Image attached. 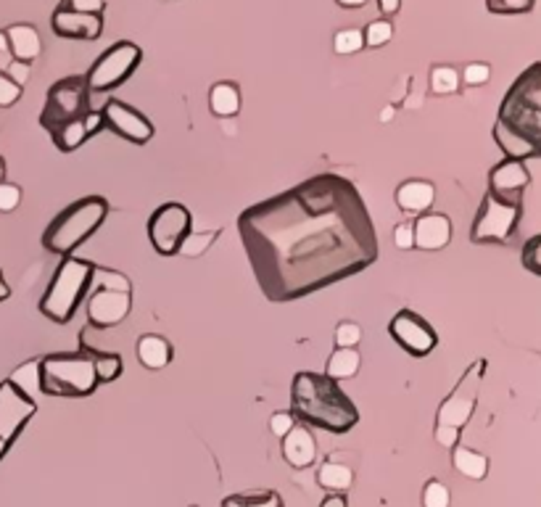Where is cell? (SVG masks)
<instances>
[{
  "instance_id": "obj_32",
  "label": "cell",
  "mask_w": 541,
  "mask_h": 507,
  "mask_svg": "<svg viewBox=\"0 0 541 507\" xmlns=\"http://www.w3.org/2000/svg\"><path fill=\"white\" fill-rule=\"evenodd\" d=\"M90 285L93 288H109V291H124V294H132V285L130 280L116 270H106V267H95L93 277H90Z\"/></svg>"
},
{
  "instance_id": "obj_20",
  "label": "cell",
  "mask_w": 541,
  "mask_h": 507,
  "mask_svg": "<svg viewBox=\"0 0 541 507\" xmlns=\"http://www.w3.org/2000/svg\"><path fill=\"white\" fill-rule=\"evenodd\" d=\"M5 38H8V53L16 61L32 64L42 53V40L32 24H11L5 30Z\"/></svg>"
},
{
  "instance_id": "obj_11",
  "label": "cell",
  "mask_w": 541,
  "mask_h": 507,
  "mask_svg": "<svg viewBox=\"0 0 541 507\" xmlns=\"http://www.w3.org/2000/svg\"><path fill=\"white\" fill-rule=\"evenodd\" d=\"M188 235H191V212H188V206H183L177 201L161 204L149 220L151 246L161 257L177 254Z\"/></svg>"
},
{
  "instance_id": "obj_27",
  "label": "cell",
  "mask_w": 541,
  "mask_h": 507,
  "mask_svg": "<svg viewBox=\"0 0 541 507\" xmlns=\"http://www.w3.org/2000/svg\"><path fill=\"white\" fill-rule=\"evenodd\" d=\"M317 484L325 489V492H348L351 484H354V473L348 466L341 463H325L322 468L317 470Z\"/></svg>"
},
{
  "instance_id": "obj_24",
  "label": "cell",
  "mask_w": 541,
  "mask_h": 507,
  "mask_svg": "<svg viewBox=\"0 0 541 507\" xmlns=\"http://www.w3.org/2000/svg\"><path fill=\"white\" fill-rule=\"evenodd\" d=\"M452 466H455L457 473H463L464 478L481 481L489 473V457L481 455V452H475V449H467V447L455 444L452 447Z\"/></svg>"
},
{
  "instance_id": "obj_26",
  "label": "cell",
  "mask_w": 541,
  "mask_h": 507,
  "mask_svg": "<svg viewBox=\"0 0 541 507\" xmlns=\"http://www.w3.org/2000/svg\"><path fill=\"white\" fill-rule=\"evenodd\" d=\"M359 365H362V357L356 347H338L328 357V367H325V376L333 378V381H344L359 373Z\"/></svg>"
},
{
  "instance_id": "obj_39",
  "label": "cell",
  "mask_w": 541,
  "mask_h": 507,
  "mask_svg": "<svg viewBox=\"0 0 541 507\" xmlns=\"http://www.w3.org/2000/svg\"><path fill=\"white\" fill-rule=\"evenodd\" d=\"M19 98H22V85H16L14 79L5 77V75L0 72V109L14 106Z\"/></svg>"
},
{
  "instance_id": "obj_9",
  "label": "cell",
  "mask_w": 541,
  "mask_h": 507,
  "mask_svg": "<svg viewBox=\"0 0 541 507\" xmlns=\"http://www.w3.org/2000/svg\"><path fill=\"white\" fill-rule=\"evenodd\" d=\"M143 61V50L140 45H135L132 40H119L112 48H106L90 67V72L85 75L87 90L90 93H106L114 90L119 85H124L127 79L135 75V69Z\"/></svg>"
},
{
  "instance_id": "obj_28",
  "label": "cell",
  "mask_w": 541,
  "mask_h": 507,
  "mask_svg": "<svg viewBox=\"0 0 541 507\" xmlns=\"http://www.w3.org/2000/svg\"><path fill=\"white\" fill-rule=\"evenodd\" d=\"M8 384L14 389H19L24 396L35 399L40 394V359H30L24 365H19L11 376H8Z\"/></svg>"
},
{
  "instance_id": "obj_44",
  "label": "cell",
  "mask_w": 541,
  "mask_h": 507,
  "mask_svg": "<svg viewBox=\"0 0 541 507\" xmlns=\"http://www.w3.org/2000/svg\"><path fill=\"white\" fill-rule=\"evenodd\" d=\"M293 426H296V418H293L291 412H275V415L270 418L272 433H275V436H280V439H283L288 430L293 429Z\"/></svg>"
},
{
  "instance_id": "obj_4",
  "label": "cell",
  "mask_w": 541,
  "mask_h": 507,
  "mask_svg": "<svg viewBox=\"0 0 541 507\" xmlns=\"http://www.w3.org/2000/svg\"><path fill=\"white\" fill-rule=\"evenodd\" d=\"M109 214V201L101 195H85L75 204H69L64 212L56 214V220L42 233V249L50 254H72L77 251L90 235L95 233Z\"/></svg>"
},
{
  "instance_id": "obj_31",
  "label": "cell",
  "mask_w": 541,
  "mask_h": 507,
  "mask_svg": "<svg viewBox=\"0 0 541 507\" xmlns=\"http://www.w3.org/2000/svg\"><path fill=\"white\" fill-rule=\"evenodd\" d=\"M222 507H285L277 492H259V494H232L222 500Z\"/></svg>"
},
{
  "instance_id": "obj_52",
  "label": "cell",
  "mask_w": 541,
  "mask_h": 507,
  "mask_svg": "<svg viewBox=\"0 0 541 507\" xmlns=\"http://www.w3.org/2000/svg\"><path fill=\"white\" fill-rule=\"evenodd\" d=\"M338 5H344V8H362V5H367V0H338Z\"/></svg>"
},
{
  "instance_id": "obj_25",
  "label": "cell",
  "mask_w": 541,
  "mask_h": 507,
  "mask_svg": "<svg viewBox=\"0 0 541 507\" xmlns=\"http://www.w3.org/2000/svg\"><path fill=\"white\" fill-rule=\"evenodd\" d=\"M209 106L217 117H235L240 112V90L235 82H217L209 90Z\"/></svg>"
},
{
  "instance_id": "obj_51",
  "label": "cell",
  "mask_w": 541,
  "mask_h": 507,
  "mask_svg": "<svg viewBox=\"0 0 541 507\" xmlns=\"http://www.w3.org/2000/svg\"><path fill=\"white\" fill-rule=\"evenodd\" d=\"M8 296H11V288H8V283L3 277V270H0V302H5Z\"/></svg>"
},
{
  "instance_id": "obj_12",
  "label": "cell",
  "mask_w": 541,
  "mask_h": 507,
  "mask_svg": "<svg viewBox=\"0 0 541 507\" xmlns=\"http://www.w3.org/2000/svg\"><path fill=\"white\" fill-rule=\"evenodd\" d=\"M388 333L401 349L410 351L412 357H428L438 344V336L430 328V322L412 310H399L393 314L391 322H388Z\"/></svg>"
},
{
  "instance_id": "obj_5",
  "label": "cell",
  "mask_w": 541,
  "mask_h": 507,
  "mask_svg": "<svg viewBox=\"0 0 541 507\" xmlns=\"http://www.w3.org/2000/svg\"><path fill=\"white\" fill-rule=\"evenodd\" d=\"M95 265L87 259H79L75 254H67L59 265V270L53 275L48 291L40 299V312L45 314L50 322L67 325L75 312H77L79 302L85 299L87 288H90V277H93Z\"/></svg>"
},
{
  "instance_id": "obj_1",
  "label": "cell",
  "mask_w": 541,
  "mask_h": 507,
  "mask_svg": "<svg viewBox=\"0 0 541 507\" xmlns=\"http://www.w3.org/2000/svg\"><path fill=\"white\" fill-rule=\"evenodd\" d=\"M248 265L267 302H296L378 259V235L359 188L322 172L238 217Z\"/></svg>"
},
{
  "instance_id": "obj_40",
  "label": "cell",
  "mask_w": 541,
  "mask_h": 507,
  "mask_svg": "<svg viewBox=\"0 0 541 507\" xmlns=\"http://www.w3.org/2000/svg\"><path fill=\"white\" fill-rule=\"evenodd\" d=\"M22 204V188L14 183H0V212H14Z\"/></svg>"
},
{
  "instance_id": "obj_42",
  "label": "cell",
  "mask_w": 541,
  "mask_h": 507,
  "mask_svg": "<svg viewBox=\"0 0 541 507\" xmlns=\"http://www.w3.org/2000/svg\"><path fill=\"white\" fill-rule=\"evenodd\" d=\"M214 235H217V233H209L206 238H203V235L191 233L188 238H185V240H183L180 251H183L185 257H198V254H201V249H206V246H209V243L214 240ZM180 251H177V254H180Z\"/></svg>"
},
{
  "instance_id": "obj_13",
  "label": "cell",
  "mask_w": 541,
  "mask_h": 507,
  "mask_svg": "<svg viewBox=\"0 0 541 507\" xmlns=\"http://www.w3.org/2000/svg\"><path fill=\"white\" fill-rule=\"evenodd\" d=\"M38 412V402L14 389L8 381L0 384V439L14 444L16 436L30 423V418Z\"/></svg>"
},
{
  "instance_id": "obj_22",
  "label": "cell",
  "mask_w": 541,
  "mask_h": 507,
  "mask_svg": "<svg viewBox=\"0 0 541 507\" xmlns=\"http://www.w3.org/2000/svg\"><path fill=\"white\" fill-rule=\"evenodd\" d=\"M135 354L140 359L143 367L149 370H161L172 362V344L164 339V336H156V333H149V336H140L138 344H135Z\"/></svg>"
},
{
  "instance_id": "obj_47",
  "label": "cell",
  "mask_w": 541,
  "mask_h": 507,
  "mask_svg": "<svg viewBox=\"0 0 541 507\" xmlns=\"http://www.w3.org/2000/svg\"><path fill=\"white\" fill-rule=\"evenodd\" d=\"M436 441L446 449H452L455 444H460V429L452 426H436Z\"/></svg>"
},
{
  "instance_id": "obj_18",
  "label": "cell",
  "mask_w": 541,
  "mask_h": 507,
  "mask_svg": "<svg viewBox=\"0 0 541 507\" xmlns=\"http://www.w3.org/2000/svg\"><path fill=\"white\" fill-rule=\"evenodd\" d=\"M412 235H415V249L420 251H438L452 240V222L444 214L423 212L412 222Z\"/></svg>"
},
{
  "instance_id": "obj_46",
  "label": "cell",
  "mask_w": 541,
  "mask_h": 507,
  "mask_svg": "<svg viewBox=\"0 0 541 507\" xmlns=\"http://www.w3.org/2000/svg\"><path fill=\"white\" fill-rule=\"evenodd\" d=\"M3 75H5V77L14 79L16 85H24V82L30 79V64H24V61H16V59H11Z\"/></svg>"
},
{
  "instance_id": "obj_23",
  "label": "cell",
  "mask_w": 541,
  "mask_h": 507,
  "mask_svg": "<svg viewBox=\"0 0 541 507\" xmlns=\"http://www.w3.org/2000/svg\"><path fill=\"white\" fill-rule=\"evenodd\" d=\"M79 349L85 351V354L93 359V367H95V378H98V384H112V381H116V378L122 376L124 367H122V357H119V354L95 349V347H90L85 339L79 341Z\"/></svg>"
},
{
  "instance_id": "obj_35",
  "label": "cell",
  "mask_w": 541,
  "mask_h": 507,
  "mask_svg": "<svg viewBox=\"0 0 541 507\" xmlns=\"http://www.w3.org/2000/svg\"><path fill=\"white\" fill-rule=\"evenodd\" d=\"M534 5H536V0H486V8L500 16L528 14V11H534Z\"/></svg>"
},
{
  "instance_id": "obj_7",
  "label": "cell",
  "mask_w": 541,
  "mask_h": 507,
  "mask_svg": "<svg viewBox=\"0 0 541 507\" xmlns=\"http://www.w3.org/2000/svg\"><path fill=\"white\" fill-rule=\"evenodd\" d=\"M523 217V198L486 191L470 228L473 243H509Z\"/></svg>"
},
{
  "instance_id": "obj_36",
  "label": "cell",
  "mask_w": 541,
  "mask_h": 507,
  "mask_svg": "<svg viewBox=\"0 0 541 507\" xmlns=\"http://www.w3.org/2000/svg\"><path fill=\"white\" fill-rule=\"evenodd\" d=\"M452 494L441 481H428L423 489V507H449Z\"/></svg>"
},
{
  "instance_id": "obj_8",
  "label": "cell",
  "mask_w": 541,
  "mask_h": 507,
  "mask_svg": "<svg viewBox=\"0 0 541 507\" xmlns=\"http://www.w3.org/2000/svg\"><path fill=\"white\" fill-rule=\"evenodd\" d=\"M87 95H90L87 82L79 75L53 82L45 98V109L40 114V127H45L48 132H56L72 122H82L90 112Z\"/></svg>"
},
{
  "instance_id": "obj_14",
  "label": "cell",
  "mask_w": 541,
  "mask_h": 507,
  "mask_svg": "<svg viewBox=\"0 0 541 507\" xmlns=\"http://www.w3.org/2000/svg\"><path fill=\"white\" fill-rule=\"evenodd\" d=\"M101 114H104V124H106L114 135L124 138L127 143L146 146V143L154 138V124L143 117L138 109H132V106H127V104H122V101H109V104L101 109Z\"/></svg>"
},
{
  "instance_id": "obj_41",
  "label": "cell",
  "mask_w": 541,
  "mask_h": 507,
  "mask_svg": "<svg viewBox=\"0 0 541 507\" xmlns=\"http://www.w3.org/2000/svg\"><path fill=\"white\" fill-rule=\"evenodd\" d=\"M460 77L464 79V85H473V87L486 85L489 77H491V67L489 64H467Z\"/></svg>"
},
{
  "instance_id": "obj_30",
  "label": "cell",
  "mask_w": 541,
  "mask_h": 507,
  "mask_svg": "<svg viewBox=\"0 0 541 507\" xmlns=\"http://www.w3.org/2000/svg\"><path fill=\"white\" fill-rule=\"evenodd\" d=\"M460 82H463V77H460V72H457L455 67L441 64V67H433V69H430V90H433L436 95L457 93Z\"/></svg>"
},
{
  "instance_id": "obj_34",
  "label": "cell",
  "mask_w": 541,
  "mask_h": 507,
  "mask_svg": "<svg viewBox=\"0 0 541 507\" xmlns=\"http://www.w3.org/2000/svg\"><path fill=\"white\" fill-rule=\"evenodd\" d=\"M362 48H365V38H362L359 30H341V32H336V38H333V50H336L338 56H351V53H356V50H362Z\"/></svg>"
},
{
  "instance_id": "obj_54",
  "label": "cell",
  "mask_w": 541,
  "mask_h": 507,
  "mask_svg": "<svg viewBox=\"0 0 541 507\" xmlns=\"http://www.w3.org/2000/svg\"><path fill=\"white\" fill-rule=\"evenodd\" d=\"M8 447H11V444H8V441H3V439H0V460H3V457H5V452H8Z\"/></svg>"
},
{
  "instance_id": "obj_29",
  "label": "cell",
  "mask_w": 541,
  "mask_h": 507,
  "mask_svg": "<svg viewBox=\"0 0 541 507\" xmlns=\"http://www.w3.org/2000/svg\"><path fill=\"white\" fill-rule=\"evenodd\" d=\"M50 138H53L56 149H59L61 154H72V151H77L79 146L87 140V130H85L82 122H72V124H67V127L50 132Z\"/></svg>"
},
{
  "instance_id": "obj_55",
  "label": "cell",
  "mask_w": 541,
  "mask_h": 507,
  "mask_svg": "<svg viewBox=\"0 0 541 507\" xmlns=\"http://www.w3.org/2000/svg\"><path fill=\"white\" fill-rule=\"evenodd\" d=\"M3 177H5V161L0 157V183H3Z\"/></svg>"
},
{
  "instance_id": "obj_15",
  "label": "cell",
  "mask_w": 541,
  "mask_h": 507,
  "mask_svg": "<svg viewBox=\"0 0 541 507\" xmlns=\"http://www.w3.org/2000/svg\"><path fill=\"white\" fill-rule=\"evenodd\" d=\"M132 310V294L109 291V288H93L87 299V320L90 328H114Z\"/></svg>"
},
{
  "instance_id": "obj_21",
  "label": "cell",
  "mask_w": 541,
  "mask_h": 507,
  "mask_svg": "<svg viewBox=\"0 0 541 507\" xmlns=\"http://www.w3.org/2000/svg\"><path fill=\"white\" fill-rule=\"evenodd\" d=\"M436 201V186L428 180H407L396 191V204L407 214H423Z\"/></svg>"
},
{
  "instance_id": "obj_17",
  "label": "cell",
  "mask_w": 541,
  "mask_h": 507,
  "mask_svg": "<svg viewBox=\"0 0 541 507\" xmlns=\"http://www.w3.org/2000/svg\"><path fill=\"white\" fill-rule=\"evenodd\" d=\"M531 183V172L520 158H504L489 172V191L509 198H523V191Z\"/></svg>"
},
{
  "instance_id": "obj_50",
  "label": "cell",
  "mask_w": 541,
  "mask_h": 507,
  "mask_svg": "<svg viewBox=\"0 0 541 507\" xmlns=\"http://www.w3.org/2000/svg\"><path fill=\"white\" fill-rule=\"evenodd\" d=\"M378 5H381V11H383L386 16H393V14L401 8V0H378Z\"/></svg>"
},
{
  "instance_id": "obj_16",
  "label": "cell",
  "mask_w": 541,
  "mask_h": 507,
  "mask_svg": "<svg viewBox=\"0 0 541 507\" xmlns=\"http://www.w3.org/2000/svg\"><path fill=\"white\" fill-rule=\"evenodd\" d=\"M50 30L53 35L64 40H82V42H93L104 35V16L101 14H82L59 5L50 16Z\"/></svg>"
},
{
  "instance_id": "obj_19",
  "label": "cell",
  "mask_w": 541,
  "mask_h": 507,
  "mask_svg": "<svg viewBox=\"0 0 541 507\" xmlns=\"http://www.w3.org/2000/svg\"><path fill=\"white\" fill-rule=\"evenodd\" d=\"M283 457L288 460V466L293 468H310L317 457V441L304 426H293L283 436Z\"/></svg>"
},
{
  "instance_id": "obj_37",
  "label": "cell",
  "mask_w": 541,
  "mask_h": 507,
  "mask_svg": "<svg viewBox=\"0 0 541 507\" xmlns=\"http://www.w3.org/2000/svg\"><path fill=\"white\" fill-rule=\"evenodd\" d=\"M523 267L531 275L541 277V235L528 238V243L523 246Z\"/></svg>"
},
{
  "instance_id": "obj_43",
  "label": "cell",
  "mask_w": 541,
  "mask_h": 507,
  "mask_svg": "<svg viewBox=\"0 0 541 507\" xmlns=\"http://www.w3.org/2000/svg\"><path fill=\"white\" fill-rule=\"evenodd\" d=\"M393 246H396V249H401V251H410V249H415L412 222H401V225L393 231Z\"/></svg>"
},
{
  "instance_id": "obj_3",
  "label": "cell",
  "mask_w": 541,
  "mask_h": 507,
  "mask_svg": "<svg viewBox=\"0 0 541 507\" xmlns=\"http://www.w3.org/2000/svg\"><path fill=\"white\" fill-rule=\"evenodd\" d=\"M291 415L314 429L347 433L359 423V410L333 378L320 373H296L291 384Z\"/></svg>"
},
{
  "instance_id": "obj_49",
  "label": "cell",
  "mask_w": 541,
  "mask_h": 507,
  "mask_svg": "<svg viewBox=\"0 0 541 507\" xmlns=\"http://www.w3.org/2000/svg\"><path fill=\"white\" fill-rule=\"evenodd\" d=\"M320 507H348V502L347 497H344V492H330Z\"/></svg>"
},
{
  "instance_id": "obj_38",
  "label": "cell",
  "mask_w": 541,
  "mask_h": 507,
  "mask_svg": "<svg viewBox=\"0 0 541 507\" xmlns=\"http://www.w3.org/2000/svg\"><path fill=\"white\" fill-rule=\"evenodd\" d=\"M362 341V328L356 322H341L336 328V344L338 347H356Z\"/></svg>"
},
{
  "instance_id": "obj_2",
  "label": "cell",
  "mask_w": 541,
  "mask_h": 507,
  "mask_svg": "<svg viewBox=\"0 0 541 507\" xmlns=\"http://www.w3.org/2000/svg\"><path fill=\"white\" fill-rule=\"evenodd\" d=\"M494 140L507 158H539L541 154V64H531L504 95L494 122Z\"/></svg>"
},
{
  "instance_id": "obj_33",
  "label": "cell",
  "mask_w": 541,
  "mask_h": 507,
  "mask_svg": "<svg viewBox=\"0 0 541 507\" xmlns=\"http://www.w3.org/2000/svg\"><path fill=\"white\" fill-rule=\"evenodd\" d=\"M362 38H365V45L381 48V45H386L388 40L393 38V24L386 22V19H375V22H370V24L365 27Z\"/></svg>"
},
{
  "instance_id": "obj_48",
  "label": "cell",
  "mask_w": 541,
  "mask_h": 507,
  "mask_svg": "<svg viewBox=\"0 0 541 507\" xmlns=\"http://www.w3.org/2000/svg\"><path fill=\"white\" fill-rule=\"evenodd\" d=\"M82 124H85V130H87V138H90V135H95V132H101V130L106 127V124H104V114H101V112H95V109H90V112L85 114Z\"/></svg>"
},
{
  "instance_id": "obj_45",
  "label": "cell",
  "mask_w": 541,
  "mask_h": 507,
  "mask_svg": "<svg viewBox=\"0 0 541 507\" xmlns=\"http://www.w3.org/2000/svg\"><path fill=\"white\" fill-rule=\"evenodd\" d=\"M64 8H72V11H82V14H104V0H61Z\"/></svg>"
},
{
  "instance_id": "obj_6",
  "label": "cell",
  "mask_w": 541,
  "mask_h": 507,
  "mask_svg": "<svg viewBox=\"0 0 541 507\" xmlns=\"http://www.w3.org/2000/svg\"><path fill=\"white\" fill-rule=\"evenodd\" d=\"M98 389L93 359L85 351L48 354L40 359V394L48 396H90Z\"/></svg>"
},
{
  "instance_id": "obj_10",
  "label": "cell",
  "mask_w": 541,
  "mask_h": 507,
  "mask_svg": "<svg viewBox=\"0 0 541 507\" xmlns=\"http://www.w3.org/2000/svg\"><path fill=\"white\" fill-rule=\"evenodd\" d=\"M486 373V359L478 357L467 365L463 378L457 381V386L449 391V396L441 402L438 412H436V426H452V429H464V423L473 418L475 404H478V394H481V381Z\"/></svg>"
},
{
  "instance_id": "obj_53",
  "label": "cell",
  "mask_w": 541,
  "mask_h": 507,
  "mask_svg": "<svg viewBox=\"0 0 541 507\" xmlns=\"http://www.w3.org/2000/svg\"><path fill=\"white\" fill-rule=\"evenodd\" d=\"M0 53H8V38H5V32H0Z\"/></svg>"
}]
</instances>
